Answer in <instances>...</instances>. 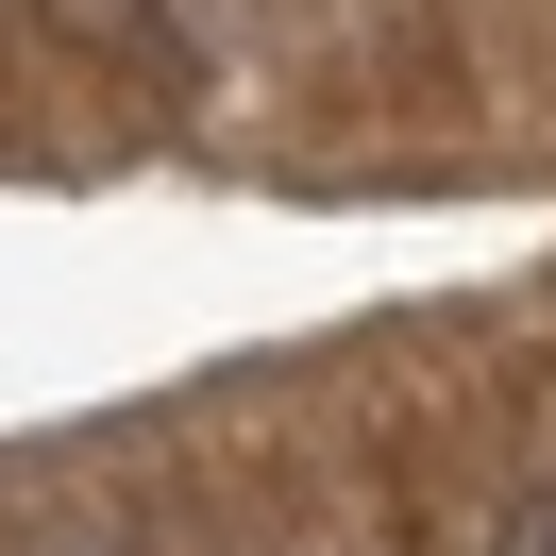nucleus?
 <instances>
[{"mask_svg": "<svg viewBox=\"0 0 556 556\" xmlns=\"http://www.w3.org/2000/svg\"><path fill=\"white\" fill-rule=\"evenodd\" d=\"M51 556H136V540H51Z\"/></svg>", "mask_w": 556, "mask_h": 556, "instance_id": "obj_1", "label": "nucleus"}]
</instances>
